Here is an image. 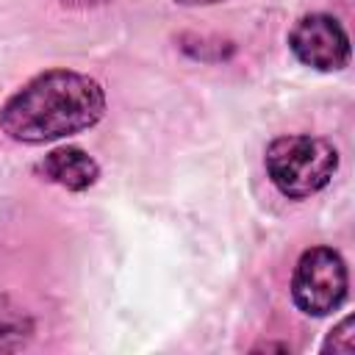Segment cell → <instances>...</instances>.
I'll return each mask as SVG.
<instances>
[{
    "label": "cell",
    "instance_id": "cell-1",
    "mask_svg": "<svg viewBox=\"0 0 355 355\" xmlns=\"http://www.w3.org/2000/svg\"><path fill=\"white\" fill-rule=\"evenodd\" d=\"M105 89L86 72L53 67L28 78L3 105L0 130L19 144H50L105 116Z\"/></svg>",
    "mask_w": 355,
    "mask_h": 355
},
{
    "label": "cell",
    "instance_id": "cell-2",
    "mask_svg": "<svg viewBox=\"0 0 355 355\" xmlns=\"http://www.w3.org/2000/svg\"><path fill=\"white\" fill-rule=\"evenodd\" d=\"M263 166L272 186L283 197L308 200L319 194L338 172V150L324 136L288 133L266 144Z\"/></svg>",
    "mask_w": 355,
    "mask_h": 355
},
{
    "label": "cell",
    "instance_id": "cell-3",
    "mask_svg": "<svg viewBox=\"0 0 355 355\" xmlns=\"http://www.w3.org/2000/svg\"><path fill=\"white\" fill-rule=\"evenodd\" d=\"M349 272L338 250L327 244L308 247L291 275V300L305 316H330L347 302Z\"/></svg>",
    "mask_w": 355,
    "mask_h": 355
},
{
    "label": "cell",
    "instance_id": "cell-4",
    "mask_svg": "<svg viewBox=\"0 0 355 355\" xmlns=\"http://www.w3.org/2000/svg\"><path fill=\"white\" fill-rule=\"evenodd\" d=\"M291 55L316 72H341L349 64V33L338 17L327 11L302 14L288 31Z\"/></svg>",
    "mask_w": 355,
    "mask_h": 355
},
{
    "label": "cell",
    "instance_id": "cell-5",
    "mask_svg": "<svg viewBox=\"0 0 355 355\" xmlns=\"http://www.w3.org/2000/svg\"><path fill=\"white\" fill-rule=\"evenodd\" d=\"M36 172L67 189V191H89L97 180H100V164L83 150V147H75V144H64V147H55L50 150L39 164H36Z\"/></svg>",
    "mask_w": 355,
    "mask_h": 355
},
{
    "label": "cell",
    "instance_id": "cell-6",
    "mask_svg": "<svg viewBox=\"0 0 355 355\" xmlns=\"http://www.w3.org/2000/svg\"><path fill=\"white\" fill-rule=\"evenodd\" d=\"M33 330L36 324L31 313L0 288V352H17L28 347V341L33 338Z\"/></svg>",
    "mask_w": 355,
    "mask_h": 355
},
{
    "label": "cell",
    "instance_id": "cell-7",
    "mask_svg": "<svg viewBox=\"0 0 355 355\" xmlns=\"http://www.w3.org/2000/svg\"><path fill=\"white\" fill-rule=\"evenodd\" d=\"M355 349V336H352V316H344L324 338L322 352H352Z\"/></svg>",
    "mask_w": 355,
    "mask_h": 355
},
{
    "label": "cell",
    "instance_id": "cell-8",
    "mask_svg": "<svg viewBox=\"0 0 355 355\" xmlns=\"http://www.w3.org/2000/svg\"><path fill=\"white\" fill-rule=\"evenodd\" d=\"M61 8H75V11H86V8H97V6H105L111 0H55Z\"/></svg>",
    "mask_w": 355,
    "mask_h": 355
},
{
    "label": "cell",
    "instance_id": "cell-9",
    "mask_svg": "<svg viewBox=\"0 0 355 355\" xmlns=\"http://www.w3.org/2000/svg\"><path fill=\"white\" fill-rule=\"evenodd\" d=\"M178 6H216V3H225V0H175Z\"/></svg>",
    "mask_w": 355,
    "mask_h": 355
}]
</instances>
